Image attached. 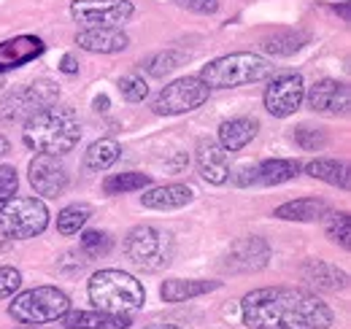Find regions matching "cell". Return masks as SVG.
Returning a JSON list of instances; mask_svg holds the SVG:
<instances>
[{"instance_id": "17", "label": "cell", "mask_w": 351, "mask_h": 329, "mask_svg": "<svg viewBox=\"0 0 351 329\" xmlns=\"http://www.w3.org/2000/svg\"><path fill=\"white\" fill-rule=\"evenodd\" d=\"M46 51V43L38 36H16L0 43V73L16 71L33 60H38Z\"/></svg>"}, {"instance_id": "9", "label": "cell", "mask_w": 351, "mask_h": 329, "mask_svg": "<svg viewBox=\"0 0 351 329\" xmlns=\"http://www.w3.org/2000/svg\"><path fill=\"white\" fill-rule=\"evenodd\" d=\"M211 89L200 82L197 76H184L176 82L165 84L157 97L152 100V111L157 117H178V114H189L195 108H200L208 100Z\"/></svg>"}, {"instance_id": "18", "label": "cell", "mask_w": 351, "mask_h": 329, "mask_svg": "<svg viewBox=\"0 0 351 329\" xmlns=\"http://www.w3.org/2000/svg\"><path fill=\"white\" fill-rule=\"evenodd\" d=\"M76 46L92 54H117L130 46V38L122 27H84L76 33Z\"/></svg>"}, {"instance_id": "7", "label": "cell", "mask_w": 351, "mask_h": 329, "mask_svg": "<svg viewBox=\"0 0 351 329\" xmlns=\"http://www.w3.org/2000/svg\"><path fill=\"white\" fill-rule=\"evenodd\" d=\"M60 100V86L49 79H36L30 84H22L16 89H11L3 100H0V122H27L30 117L41 114L44 108L57 106Z\"/></svg>"}, {"instance_id": "2", "label": "cell", "mask_w": 351, "mask_h": 329, "mask_svg": "<svg viewBox=\"0 0 351 329\" xmlns=\"http://www.w3.org/2000/svg\"><path fill=\"white\" fill-rule=\"evenodd\" d=\"M22 141L27 149L38 154H54L62 157L73 151L82 141V119L73 108L65 106H51L41 114L30 117L22 130Z\"/></svg>"}, {"instance_id": "35", "label": "cell", "mask_w": 351, "mask_h": 329, "mask_svg": "<svg viewBox=\"0 0 351 329\" xmlns=\"http://www.w3.org/2000/svg\"><path fill=\"white\" fill-rule=\"evenodd\" d=\"M19 189V175L14 164H0V206L8 203Z\"/></svg>"}, {"instance_id": "13", "label": "cell", "mask_w": 351, "mask_h": 329, "mask_svg": "<svg viewBox=\"0 0 351 329\" xmlns=\"http://www.w3.org/2000/svg\"><path fill=\"white\" fill-rule=\"evenodd\" d=\"M267 262H270V243L260 235H246L230 246L221 267L232 276H246L267 267Z\"/></svg>"}, {"instance_id": "36", "label": "cell", "mask_w": 351, "mask_h": 329, "mask_svg": "<svg viewBox=\"0 0 351 329\" xmlns=\"http://www.w3.org/2000/svg\"><path fill=\"white\" fill-rule=\"evenodd\" d=\"M19 287H22V273L11 265H3L0 267V300L14 297L19 291Z\"/></svg>"}, {"instance_id": "4", "label": "cell", "mask_w": 351, "mask_h": 329, "mask_svg": "<svg viewBox=\"0 0 351 329\" xmlns=\"http://www.w3.org/2000/svg\"><path fill=\"white\" fill-rule=\"evenodd\" d=\"M273 71L276 65L267 57L252 54V51H235V54H224V57L211 60L208 65H203L197 79L208 89H232V86L265 82L273 76Z\"/></svg>"}, {"instance_id": "41", "label": "cell", "mask_w": 351, "mask_h": 329, "mask_svg": "<svg viewBox=\"0 0 351 329\" xmlns=\"http://www.w3.org/2000/svg\"><path fill=\"white\" fill-rule=\"evenodd\" d=\"M143 329H181L178 324H149V327H143Z\"/></svg>"}, {"instance_id": "27", "label": "cell", "mask_w": 351, "mask_h": 329, "mask_svg": "<svg viewBox=\"0 0 351 329\" xmlns=\"http://www.w3.org/2000/svg\"><path fill=\"white\" fill-rule=\"evenodd\" d=\"M122 157V146L114 141V138H100L84 151V167L95 170V173H103L108 170L111 164Z\"/></svg>"}, {"instance_id": "37", "label": "cell", "mask_w": 351, "mask_h": 329, "mask_svg": "<svg viewBox=\"0 0 351 329\" xmlns=\"http://www.w3.org/2000/svg\"><path fill=\"white\" fill-rule=\"evenodd\" d=\"M176 5H181L192 14H203V16L219 11V0H176Z\"/></svg>"}, {"instance_id": "31", "label": "cell", "mask_w": 351, "mask_h": 329, "mask_svg": "<svg viewBox=\"0 0 351 329\" xmlns=\"http://www.w3.org/2000/svg\"><path fill=\"white\" fill-rule=\"evenodd\" d=\"M114 248V241L108 232L103 230H87L79 241V251L87 256V259H97V256H106L108 251Z\"/></svg>"}, {"instance_id": "19", "label": "cell", "mask_w": 351, "mask_h": 329, "mask_svg": "<svg viewBox=\"0 0 351 329\" xmlns=\"http://www.w3.org/2000/svg\"><path fill=\"white\" fill-rule=\"evenodd\" d=\"M192 200H195V189L189 184L152 186L141 195V206L149 210H178V208H186Z\"/></svg>"}, {"instance_id": "1", "label": "cell", "mask_w": 351, "mask_h": 329, "mask_svg": "<svg viewBox=\"0 0 351 329\" xmlns=\"http://www.w3.org/2000/svg\"><path fill=\"white\" fill-rule=\"evenodd\" d=\"M249 329H330L335 313L313 291L298 287L254 289L241 302Z\"/></svg>"}, {"instance_id": "26", "label": "cell", "mask_w": 351, "mask_h": 329, "mask_svg": "<svg viewBox=\"0 0 351 329\" xmlns=\"http://www.w3.org/2000/svg\"><path fill=\"white\" fill-rule=\"evenodd\" d=\"M308 175L316 178V181H324L330 186H338V189H349L351 175H349V164L338 162V160H313L306 167Z\"/></svg>"}, {"instance_id": "30", "label": "cell", "mask_w": 351, "mask_h": 329, "mask_svg": "<svg viewBox=\"0 0 351 329\" xmlns=\"http://www.w3.org/2000/svg\"><path fill=\"white\" fill-rule=\"evenodd\" d=\"M92 216V208L84 203H73V206H65L57 213V232L71 238V235H79V230H84V224Z\"/></svg>"}, {"instance_id": "8", "label": "cell", "mask_w": 351, "mask_h": 329, "mask_svg": "<svg viewBox=\"0 0 351 329\" xmlns=\"http://www.w3.org/2000/svg\"><path fill=\"white\" fill-rule=\"evenodd\" d=\"M49 227V208L38 197H11L0 206V235L8 241L38 238Z\"/></svg>"}, {"instance_id": "12", "label": "cell", "mask_w": 351, "mask_h": 329, "mask_svg": "<svg viewBox=\"0 0 351 329\" xmlns=\"http://www.w3.org/2000/svg\"><path fill=\"white\" fill-rule=\"evenodd\" d=\"M303 164L298 160H263L260 164H246L235 173H230L227 181L235 186H278L292 178H298Z\"/></svg>"}, {"instance_id": "15", "label": "cell", "mask_w": 351, "mask_h": 329, "mask_svg": "<svg viewBox=\"0 0 351 329\" xmlns=\"http://www.w3.org/2000/svg\"><path fill=\"white\" fill-rule=\"evenodd\" d=\"M303 100L308 103L311 111L316 114H327V117H338L346 114L351 103L349 84L335 82V79H319L313 86H308Z\"/></svg>"}, {"instance_id": "38", "label": "cell", "mask_w": 351, "mask_h": 329, "mask_svg": "<svg viewBox=\"0 0 351 329\" xmlns=\"http://www.w3.org/2000/svg\"><path fill=\"white\" fill-rule=\"evenodd\" d=\"M60 71H62V73H68V76L79 73V60H76L73 54H65V57L60 60Z\"/></svg>"}, {"instance_id": "32", "label": "cell", "mask_w": 351, "mask_h": 329, "mask_svg": "<svg viewBox=\"0 0 351 329\" xmlns=\"http://www.w3.org/2000/svg\"><path fill=\"white\" fill-rule=\"evenodd\" d=\"M324 219H327V238H330L332 243H338L341 248H346V251H349V246H351L349 213H332V210H330Z\"/></svg>"}, {"instance_id": "20", "label": "cell", "mask_w": 351, "mask_h": 329, "mask_svg": "<svg viewBox=\"0 0 351 329\" xmlns=\"http://www.w3.org/2000/svg\"><path fill=\"white\" fill-rule=\"evenodd\" d=\"M60 324L65 329H128L132 319L128 313H106V310H68Z\"/></svg>"}, {"instance_id": "29", "label": "cell", "mask_w": 351, "mask_h": 329, "mask_svg": "<svg viewBox=\"0 0 351 329\" xmlns=\"http://www.w3.org/2000/svg\"><path fill=\"white\" fill-rule=\"evenodd\" d=\"M186 60H189L186 51H181V49H165V51L152 54V57L143 62V68H146V73H149L152 79H165L168 73H173L176 68H181Z\"/></svg>"}, {"instance_id": "6", "label": "cell", "mask_w": 351, "mask_h": 329, "mask_svg": "<svg viewBox=\"0 0 351 329\" xmlns=\"http://www.w3.org/2000/svg\"><path fill=\"white\" fill-rule=\"evenodd\" d=\"M71 310V297L57 287H36L27 289L22 294L14 297V302L8 305V316L19 324H49V321H60L65 313Z\"/></svg>"}, {"instance_id": "28", "label": "cell", "mask_w": 351, "mask_h": 329, "mask_svg": "<svg viewBox=\"0 0 351 329\" xmlns=\"http://www.w3.org/2000/svg\"><path fill=\"white\" fill-rule=\"evenodd\" d=\"M152 186V175L128 170V173H114L103 181V192L106 195H128V192H141Z\"/></svg>"}, {"instance_id": "43", "label": "cell", "mask_w": 351, "mask_h": 329, "mask_svg": "<svg viewBox=\"0 0 351 329\" xmlns=\"http://www.w3.org/2000/svg\"><path fill=\"white\" fill-rule=\"evenodd\" d=\"M0 86H3V73H0Z\"/></svg>"}, {"instance_id": "10", "label": "cell", "mask_w": 351, "mask_h": 329, "mask_svg": "<svg viewBox=\"0 0 351 329\" xmlns=\"http://www.w3.org/2000/svg\"><path fill=\"white\" fill-rule=\"evenodd\" d=\"M135 5L130 0H73L71 16L82 27H122L130 22Z\"/></svg>"}, {"instance_id": "3", "label": "cell", "mask_w": 351, "mask_h": 329, "mask_svg": "<svg viewBox=\"0 0 351 329\" xmlns=\"http://www.w3.org/2000/svg\"><path fill=\"white\" fill-rule=\"evenodd\" d=\"M89 300L95 302L97 310H106V313H128L143 308L146 302V289L143 284L125 273V270H97L87 284Z\"/></svg>"}, {"instance_id": "14", "label": "cell", "mask_w": 351, "mask_h": 329, "mask_svg": "<svg viewBox=\"0 0 351 329\" xmlns=\"http://www.w3.org/2000/svg\"><path fill=\"white\" fill-rule=\"evenodd\" d=\"M27 178H30V186L36 189V195L49 197V200L60 197L71 181L68 167L54 154H36L30 160V167H27Z\"/></svg>"}, {"instance_id": "11", "label": "cell", "mask_w": 351, "mask_h": 329, "mask_svg": "<svg viewBox=\"0 0 351 329\" xmlns=\"http://www.w3.org/2000/svg\"><path fill=\"white\" fill-rule=\"evenodd\" d=\"M303 95L306 82L300 73H278L265 86V111L276 119H287L303 106Z\"/></svg>"}, {"instance_id": "40", "label": "cell", "mask_w": 351, "mask_h": 329, "mask_svg": "<svg viewBox=\"0 0 351 329\" xmlns=\"http://www.w3.org/2000/svg\"><path fill=\"white\" fill-rule=\"evenodd\" d=\"M8 151H11V143H8V138H3V135H0V157H5Z\"/></svg>"}, {"instance_id": "25", "label": "cell", "mask_w": 351, "mask_h": 329, "mask_svg": "<svg viewBox=\"0 0 351 329\" xmlns=\"http://www.w3.org/2000/svg\"><path fill=\"white\" fill-rule=\"evenodd\" d=\"M308 43V33L303 30H273L270 36H265L260 46L265 54L270 57H292L295 51H300Z\"/></svg>"}, {"instance_id": "39", "label": "cell", "mask_w": 351, "mask_h": 329, "mask_svg": "<svg viewBox=\"0 0 351 329\" xmlns=\"http://www.w3.org/2000/svg\"><path fill=\"white\" fill-rule=\"evenodd\" d=\"M92 106H95V111H97V114H106V111H108V106H111V103H108V97H106V95H97V97H95V103H92Z\"/></svg>"}, {"instance_id": "5", "label": "cell", "mask_w": 351, "mask_h": 329, "mask_svg": "<svg viewBox=\"0 0 351 329\" xmlns=\"http://www.w3.org/2000/svg\"><path fill=\"white\" fill-rule=\"evenodd\" d=\"M125 256L141 273H160L173 262V235L154 224H138L125 235Z\"/></svg>"}, {"instance_id": "34", "label": "cell", "mask_w": 351, "mask_h": 329, "mask_svg": "<svg viewBox=\"0 0 351 329\" xmlns=\"http://www.w3.org/2000/svg\"><path fill=\"white\" fill-rule=\"evenodd\" d=\"M119 95L128 103H143L149 97V84L141 73H128L119 79Z\"/></svg>"}, {"instance_id": "33", "label": "cell", "mask_w": 351, "mask_h": 329, "mask_svg": "<svg viewBox=\"0 0 351 329\" xmlns=\"http://www.w3.org/2000/svg\"><path fill=\"white\" fill-rule=\"evenodd\" d=\"M292 138H295V143H298L303 151H319V149H324V146H327V135H324V130L311 127V124H300V127H295Z\"/></svg>"}, {"instance_id": "23", "label": "cell", "mask_w": 351, "mask_h": 329, "mask_svg": "<svg viewBox=\"0 0 351 329\" xmlns=\"http://www.w3.org/2000/svg\"><path fill=\"white\" fill-rule=\"evenodd\" d=\"M330 213V203L322 197H300V200H289L284 206L273 210L276 219L281 221H319Z\"/></svg>"}, {"instance_id": "21", "label": "cell", "mask_w": 351, "mask_h": 329, "mask_svg": "<svg viewBox=\"0 0 351 329\" xmlns=\"http://www.w3.org/2000/svg\"><path fill=\"white\" fill-rule=\"evenodd\" d=\"M300 276L308 287L319 289V291H341V289L349 287V276L343 270H338L335 265L322 262V259H308L300 267Z\"/></svg>"}, {"instance_id": "24", "label": "cell", "mask_w": 351, "mask_h": 329, "mask_svg": "<svg viewBox=\"0 0 351 329\" xmlns=\"http://www.w3.org/2000/svg\"><path fill=\"white\" fill-rule=\"evenodd\" d=\"M219 287H221V281H197V278L184 281V278H171V281L162 284L160 294H162L165 302H186V300L203 297V294H208V291H217Z\"/></svg>"}, {"instance_id": "22", "label": "cell", "mask_w": 351, "mask_h": 329, "mask_svg": "<svg viewBox=\"0 0 351 329\" xmlns=\"http://www.w3.org/2000/svg\"><path fill=\"white\" fill-rule=\"evenodd\" d=\"M257 132H260V122L254 117H235L219 127V143L232 154L249 146L257 138Z\"/></svg>"}, {"instance_id": "42", "label": "cell", "mask_w": 351, "mask_h": 329, "mask_svg": "<svg viewBox=\"0 0 351 329\" xmlns=\"http://www.w3.org/2000/svg\"><path fill=\"white\" fill-rule=\"evenodd\" d=\"M19 329H41V327H19Z\"/></svg>"}, {"instance_id": "16", "label": "cell", "mask_w": 351, "mask_h": 329, "mask_svg": "<svg viewBox=\"0 0 351 329\" xmlns=\"http://www.w3.org/2000/svg\"><path fill=\"white\" fill-rule=\"evenodd\" d=\"M195 162H197V173L206 184L211 186H221L227 184L230 178V151L221 146L219 141L214 138H203L197 143V154H195Z\"/></svg>"}]
</instances>
